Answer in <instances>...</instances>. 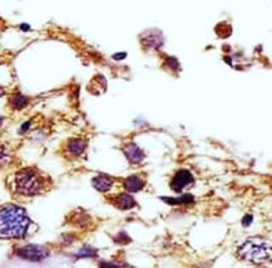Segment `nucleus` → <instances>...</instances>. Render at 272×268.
<instances>
[{"mask_svg": "<svg viewBox=\"0 0 272 268\" xmlns=\"http://www.w3.org/2000/svg\"><path fill=\"white\" fill-rule=\"evenodd\" d=\"M32 221L24 209L16 204L0 207V239H24Z\"/></svg>", "mask_w": 272, "mask_h": 268, "instance_id": "nucleus-1", "label": "nucleus"}, {"mask_svg": "<svg viewBox=\"0 0 272 268\" xmlns=\"http://www.w3.org/2000/svg\"><path fill=\"white\" fill-rule=\"evenodd\" d=\"M49 178L38 170V168H23L13 174L10 178V189L20 196H32L42 195L49 188Z\"/></svg>", "mask_w": 272, "mask_h": 268, "instance_id": "nucleus-2", "label": "nucleus"}, {"mask_svg": "<svg viewBox=\"0 0 272 268\" xmlns=\"http://www.w3.org/2000/svg\"><path fill=\"white\" fill-rule=\"evenodd\" d=\"M236 257L253 264H264L271 260V242L263 238H250L238 246Z\"/></svg>", "mask_w": 272, "mask_h": 268, "instance_id": "nucleus-3", "label": "nucleus"}, {"mask_svg": "<svg viewBox=\"0 0 272 268\" xmlns=\"http://www.w3.org/2000/svg\"><path fill=\"white\" fill-rule=\"evenodd\" d=\"M16 256L28 261H42L49 256V250L45 246L39 244H26L16 249Z\"/></svg>", "mask_w": 272, "mask_h": 268, "instance_id": "nucleus-4", "label": "nucleus"}, {"mask_svg": "<svg viewBox=\"0 0 272 268\" xmlns=\"http://www.w3.org/2000/svg\"><path fill=\"white\" fill-rule=\"evenodd\" d=\"M195 182V177L193 174L188 170H179L171 179V190H173L175 193H182V190L186 187L193 185Z\"/></svg>", "mask_w": 272, "mask_h": 268, "instance_id": "nucleus-5", "label": "nucleus"}, {"mask_svg": "<svg viewBox=\"0 0 272 268\" xmlns=\"http://www.w3.org/2000/svg\"><path fill=\"white\" fill-rule=\"evenodd\" d=\"M140 42L146 49H160L164 45V36L158 29H148L142 33Z\"/></svg>", "mask_w": 272, "mask_h": 268, "instance_id": "nucleus-6", "label": "nucleus"}, {"mask_svg": "<svg viewBox=\"0 0 272 268\" xmlns=\"http://www.w3.org/2000/svg\"><path fill=\"white\" fill-rule=\"evenodd\" d=\"M123 150H124L128 161L132 162V164H139L145 160V152L136 143H128V145H125Z\"/></svg>", "mask_w": 272, "mask_h": 268, "instance_id": "nucleus-7", "label": "nucleus"}, {"mask_svg": "<svg viewBox=\"0 0 272 268\" xmlns=\"http://www.w3.org/2000/svg\"><path fill=\"white\" fill-rule=\"evenodd\" d=\"M86 149V142L82 139H70L67 142V153L71 159H76L82 155Z\"/></svg>", "mask_w": 272, "mask_h": 268, "instance_id": "nucleus-8", "label": "nucleus"}, {"mask_svg": "<svg viewBox=\"0 0 272 268\" xmlns=\"http://www.w3.org/2000/svg\"><path fill=\"white\" fill-rule=\"evenodd\" d=\"M113 203L116 204L120 210H129L136 206V202L132 196L128 195V193H121V195H117L113 197Z\"/></svg>", "mask_w": 272, "mask_h": 268, "instance_id": "nucleus-9", "label": "nucleus"}, {"mask_svg": "<svg viewBox=\"0 0 272 268\" xmlns=\"http://www.w3.org/2000/svg\"><path fill=\"white\" fill-rule=\"evenodd\" d=\"M113 184H114L113 178H110L107 175H98L92 181L93 188L96 190H99V192H108L111 189V187H113Z\"/></svg>", "mask_w": 272, "mask_h": 268, "instance_id": "nucleus-10", "label": "nucleus"}, {"mask_svg": "<svg viewBox=\"0 0 272 268\" xmlns=\"http://www.w3.org/2000/svg\"><path fill=\"white\" fill-rule=\"evenodd\" d=\"M125 190L129 192V193H136V192H140L143 187H145V181L138 177V175H132L129 178L125 179L124 182Z\"/></svg>", "mask_w": 272, "mask_h": 268, "instance_id": "nucleus-11", "label": "nucleus"}, {"mask_svg": "<svg viewBox=\"0 0 272 268\" xmlns=\"http://www.w3.org/2000/svg\"><path fill=\"white\" fill-rule=\"evenodd\" d=\"M28 103H29V99L21 93H16L10 98V106L14 110H23L24 107L28 106Z\"/></svg>", "mask_w": 272, "mask_h": 268, "instance_id": "nucleus-12", "label": "nucleus"}, {"mask_svg": "<svg viewBox=\"0 0 272 268\" xmlns=\"http://www.w3.org/2000/svg\"><path fill=\"white\" fill-rule=\"evenodd\" d=\"M161 200H164L168 204H192L195 202V197L192 195H183L179 199H173V197H161Z\"/></svg>", "mask_w": 272, "mask_h": 268, "instance_id": "nucleus-13", "label": "nucleus"}, {"mask_svg": "<svg viewBox=\"0 0 272 268\" xmlns=\"http://www.w3.org/2000/svg\"><path fill=\"white\" fill-rule=\"evenodd\" d=\"M89 256H96V250H93V249H89V247H85L83 250L76 254V257L78 259H83V257H89Z\"/></svg>", "mask_w": 272, "mask_h": 268, "instance_id": "nucleus-14", "label": "nucleus"}, {"mask_svg": "<svg viewBox=\"0 0 272 268\" xmlns=\"http://www.w3.org/2000/svg\"><path fill=\"white\" fill-rule=\"evenodd\" d=\"M167 65L171 68V70H175V71H179V61L176 60V58H173V57H168L167 58Z\"/></svg>", "mask_w": 272, "mask_h": 268, "instance_id": "nucleus-15", "label": "nucleus"}, {"mask_svg": "<svg viewBox=\"0 0 272 268\" xmlns=\"http://www.w3.org/2000/svg\"><path fill=\"white\" fill-rule=\"evenodd\" d=\"M8 159H10V156H8L6 147L0 146V165L6 164L8 161Z\"/></svg>", "mask_w": 272, "mask_h": 268, "instance_id": "nucleus-16", "label": "nucleus"}, {"mask_svg": "<svg viewBox=\"0 0 272 268\" xmlns=\"http://www.w3.org/2000/svg\"><path fill=\"white\" fill-rule=\"evenodd\" d=\"M251 219H253L251 215H247L246 218H243V225H245V227H248V225H250V222H251Z\"/></svg>", "mask_w": 272, "mask_h": 268, "instance_id": "nucleus-17", "label": "nucleus"}, {"mask_svg": "<svg viewBox=\"0 0 272 268\" xmlns=\"http://www.w3.org/2000/svg\"><path fill=\"white\" fill-rule=\"evenodd\" d=\"M125 56H126V53H120V54H114V60H121V58H125Z\"/></svg>", "mask_w": 272, "mask_h": 268, "instance_id": "nucleus-18", "label": "nucleus"}, {"mask_svg": "<svg viewBox=\"0 0 272 268\" xmlns=\"http://www.w3.org/2000/svg\"><path fill=\"white\" fill-rule=\"evenodd\" d=\"M4 95V89H3V86H0V98Z\"/></svg>", "mask_w": 272, "mask_h": 268, "instance_id": "nucleus-19", "label": "nucleus"}, {"mask_svg": "<svg viewBox=\"0 0 272 268\" xmlns=\"http://www.w3.org/2000/svg\"><path fill=\"white\" fill-rule=\"evenodd\" d=\"M1 125H3V118L0 117V128H1Z\"/></svg>", "mask_w": 272, "mask_h": 268, "instance_id": "nucleus-20", "label": "nucleus"}]
</instances>
